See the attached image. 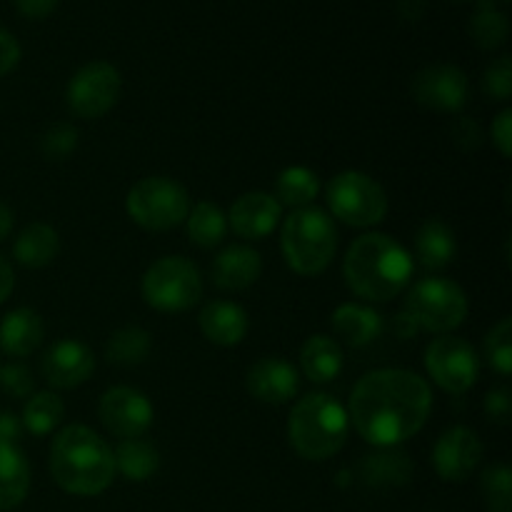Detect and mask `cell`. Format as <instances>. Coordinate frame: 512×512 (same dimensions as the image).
Returning <instances> with one entry per match:
<instances>
[{"label": "cell", "instance_id": "obj_1", "mask_svg": "<svg viewBox=\"0 0 512 512\" xmlns=\"http://www.w3.org/2000/svg\"><path fill=\"white\" fill-rule=\"evenodd\" d=\"M430 410L433 393L418 373L383 368L355 383L345 413L365 443L395 448L425 428Z\"/></svg>", "mask_w": 512, "mask_h": 512}, {"label": "cell", "instance_id": "obj_2", "mask_svg": "<svg viewBox=\"0 0 512 512\" xmlns=\"http://www.w3.org/2000/svg\"><path fill=\"white\" fill-rule=\"evenodd\" d=\"M50 475L68 495L95 498L113 485V450L88 425H68L50 445Z\"/></svg>", "mask_w": 512, "mask_h": 512}, {"label": "cell", "instance_id": "obj_3", "mask_svg": "<svg viewBox=\"0 0 512 512\" xmlns=\"http://www.w3.org/2000/svg\"><path fill=\"white\" fill-rule=\"evenodd\" d=\"M343 275L355 295L370 303H385L408 288L413 258L398 240L383 233H368L353 240L345 253Z\"/></svg>", "mask_w": 512, "mask_h": 512}, {"label": "cell", "instance_id": "obj_4", "mask_svg": "<svg viewBox=\"0 0 512 512\" xmlns=\"http://www.w3.org/2000/svg\"><path fill=\"white\" fill-rule=\"evenodd\" d=\"M348 413L335 398L310 393L293 405L288 418V438L295 453L305 460H328L343 450L348 440Z\"/></svg>", "mask_w": 512, "mask_h": 512}, {"label": "cell", "instance_id": "obj_5", "mask_svg": "<svg viewBox=\"0 0 512 512\" xmlns=\"http://www.w3.org/2000/svg\"><path fill=\"white\" fill-rule=\"evenodd\" d=\"M280 248L293 273L305 275V278L320 275L328 268L338 248V230H335L333 218L315 205L293 210L283 223Z\"/></svg>", "mask_w": 512, "mask_h": 512}, {"label": "cell", "instance_id": "obj_6", "mask_svg": "<svg viewBox=\"0 0 512 512\" xmlns=\"http://www.w3.org/2000/svg\"><path fill=\"white\" fill-rule=\"evenodd\" d=\"M125 210L135 225L163 233L185 223L190 213V195L173 178H143L130 188Z\"/></svg>", "mask_w": 512, "mask_h": 512}, {"label": "cell", "instance_id": "obj_7", "mask_svg": "<svg viewBox=\"0 0 512 512\" xmlns=\"http://www.w3.org/2000/svg\"><path fill=\"white\" fill-rule=\"evenodd\" d=\"M143 298L160 313H183L203 298L200 270L180 255L155 260L143 275Z\"/></svg>", "mask_w": 512, "mask_h": 512}, {"label": "cell", "instance_id": "obj_8", "mask_svg": "<svg viewBox=\"0 0 512 512\" xmlns=\"http://www.w3.org/2000/svg\"><path fill=\"white\" fill-rule=\"evenodd\" d=\"M403 313L413 320L418 330L450 333L463 325L465 315H468V298L453 280L425 278L413 285Z\"/></svg>", "mask_w": 512, "mask_h": 512}, {"label": "cell", "instance_id": "obj_9", "mask_svg": "<svg viewBox=\"0 0 512 512\" xmlns=\"http://www.w3.org/2000/svg\"><path fill=\"white\" fill-rule=\"evenodd\" d=\"M325 200L335 218L353 228H370L388 215V195L383 185L358 170L335 175L325 188Z\"/></svg>", "mask_w": 512, "mask_h": 512}, {"label": "cell", "instance_id": "obj_10", "mask_svg": "<svg viewBox=\"0 0 512 512\" xmlns=\"http://www.w3.org/2000/svg\"><path fill=\"white\" fill-rule=\"evenodd\" d=\"M120 90H123V78H120L118 68L105 60H93L70 78L65 103H68L70 113L78 118L95 120L113 110L120 98Z\"/></svg>", "mask_w": 512, "mask_h": 512}, {"label": "cell", "instance_id": "obj_11", "mask_svg": "<svg viewBox=\"0 0 512 512\" xmlns=\"http://www.w3.org/2000/svg\"><path fill=\"white\" fill-rule=\"evenodd\" d=\"M425 368L433 383L445 393L463 395L478 383L480 358L468 340L443 335L425 348Z\"/></svg>", "mask_w": 512, "mask_h": 512}, {"label": "cell", "instance_id": "obj_12", "mask_svg": "<svg viewBox=\"0 0 512 512\" xmlns=\"http://www.w3.org/2000/svg\"><path fill=\"white\" fill-rule=\"evenodd\" d=\"M98 415L105 430L120 440L140 438L153 425V405H150V400L140 390L128 388V385L105 390L98 405Z\"/></svg>", "mask_w": 512, "mask_h": 512}, {"label": "cell", "instance_id": "obj_13", "mask_svg": "<svg viewBox=\"0 0 512 512\" xmlns=\"http://www.w3.org/2000/svg\"><path fill=\"white\" fill-rule=\"evenodd\" d=\"M468 75L450 63H435L413 78V98L440 113H458L468 103Z\"/></svg>", "mask_w": 512, "mask_h": 512}, {"label": "cell", "instance_id": "obj_14", "mask_svg": "<svg viewBox=\"0 0 512 512\" xmlns=\"http://www.w3.org/2000/svg\"><path fill=\"white\" fill-rule=\"evenodd\" d=\"M483 460V443L478 433L465 425L445 430L433 448V468L445 483H463L478 470Z\"/></svg>", "mask_w": 512, "mask_h": 512}, {"label": "cell", "instance_id": "obj_15", "mask_svg": "<svg viewBox=\"0 0 512 512\" xmlns=\"http://www.w3.org/2000/svg\"><path fill=\"white\" fill-rule=\"evenodd\" d=\"M40 370H43V378L48 380L53 388H78V385H83L85 380L93 375L95 355L93 350L85 343H80V340H58L53 348L45 350Z\"/></svg>", "mask_w": 512, "mask_h": 512}, {"label": "cell", "instance_id": "obj_16", "mask_svg": "<svg viewBox=\"0 0 512 512\" xmlns=\"http://www.w3.org/2000/svg\"><path fill=\"white\" fill-rule=\"evenodd\" d=\"M298 370L283 358H263L248 370L245 388L265 405H285L298 393Z\"/></svg>", "mask_w": 512, "mask_h": 512}, {"label": "cell", "instance_id": "obj_17", "mask_svg": "<svg viewBox=\"0 0 512 512\" xmlns=\"http://www.w3.org/2000/svg\"><path fill=\"white\" fill-rule=\"evenodd\" d=\"M283 205L268 193H245L233 203L228 215V223L243 240H263L268 238L280 223Z\"/></svg>", "mask_w": 512, "mask_h": 512}, {"label": "cell", "instance_id": "obj_18", "mask_svg": "<svg viewBox=\"0 0 512 512\" xmlns=\"http://www.w3.org/2000/svg\"><path fill=\"white\" fill-rule=\"evenodd\" d=\"M198 323L205 338L213 345H220V348L240 345L250 328L248 313L240 305L225 303V300H215V303L205 305L198 315Z\"/></svg>", "mask_w": 512, "mask_h": 512}, {"label": "cell", "instance_id": "obj_19", "mask_svg": "<svg viewBox=\"0 0 512 512\" xmlns=\"http://www.w3.org/2000/svg\"><path fill=\"white\" fill-rule=\"evenodd\" d=\"M263 273V260L258 250L248 245H230L215 258L213 283L220 290H245Z\"/></svg>", "mask_w": 512, "mask_h": 512}, {"label": "cell", "instance_id": "obj_20", "mask_svg": "<svg viewBox=\"0 0 512 512\" xmlns=\"http://www.w3.org/2000/svg\"><path fill=\"white\" fill-rule=\"evenodd\" d=\"M43 335V318L33 308H15L0 320V348L13 358H25L38 350Z\"/></svg>", "mask_w": 512, "mask_h": 512}, {"label": "cell", "instance_id": "obj_21", "mask_svg": "<svg viewBox=\"0 0 512 512\" xmlns=\"http://www.w3.org/2000/svg\"><path fill=\"white\" fill-rule=\"evenodd\" d=\"M333 330L343 343L363 348L383 333V315L368 305L345 303L333 313Z\"/></svg>", "mask_w": 512, "mask_h": 512}, {"label": "cell", "instance_id": "obj_22", "mask_svg": "<svg viewBox=\"0 0 512 512\" xmlns=\"http://www.w3.org/2000/svg\"><path fill=\"white\" fill-rule=\"evenodd\" d=\"M300 368L313 383H333L343 370V348L328 335H313L300 350Z\"/></svg>", "mask_w": 512, "mask_h": 512}, {"label": "cell", "instance_id": "obj_23", "mask_svg": "<svg viewBox=\"0 0 512 512\" xmlns=\"http://www.w3.org/2000/svg\"><path fill=\"white\" fill-rule=\"evenodd\" d=\"M458 253L455 233L438 218L425 220L415 233V255L428 270H443L450 265Z\"/></svg>", "mask_w": 512, "mask_h": 512}, {"label": "cell", "instance_id": "obj_24", "mask_svg": "<svg viewBox=\"0 0 512 512\" xmlns=\"http://www.w3.org/2000/svg\"><path fill=\"white\" fill-rule=\"evenodd\" d=\"M60 253V238L55 228L45 223H30L23 233L15 238L13 255L23 268H45L53 263Z\"/></svg>", "mask_w": 512, "mask_h": 512}, {"label": "cell", "instance_id": "obj_25", "mask_svg": "<svg viewBox=\"0 0 512 512\" xmlns=\"http://www.w3.org/2000/svg\"><path fill=\"white\" fill-rule=\"evenodd\" d=\"M30 463L20 448H0V510H13L28 498Z\"/></svg>", "mask_w": 512, "mask_h": 512}, {"label": "cell", "instance_id": "obj_26", "mask_svg": "<svg viewBox=\"0 0 512 512\" xmlns=\"http://www.w3.org/2000/svg\"><path fill=\"white\" fill-rule=\"evenodd\" d=\"M115 473H123V478L133 480V483H143V480L153 478L160 468V453L155 445L145 443L140 438L120 440V445L113 453Z\"/></svg>", "mask_w": 512, "mask_h": 512}, {"label": "cell", "instance_id": "obj_27", "mask_svg": "<svg viewBox=\"0 0 512 512\" xmlns=\"http://www.w3.org/2000/svg\"><path fill=\"white\" fill-rule=\"evenodd\" d=\"M320 193L318 175L303 165H290L275 180V200L288 208H308Z\"/></svg>", "mask_w": 512, "mask_h": 512}, {"label": "cell", "instance_id": "obj_28", "mask_svg": "<svg viewBox=\"0 0 512 512\" xmlns=\"http://www.w3.org/2000/svg\"><path fill=\"white\" fill-rule=\"evenodd\" d=\"M410 473H413V465L408 455L398 450L370 453L360 463V478L368 485H403L408 483Z\"/></svg>", "mask_w": 512, "mask_h": 512}, {"label": "cell", "instance_id": "obj_29", "mask_svg": "<svg viewBox=\"0 0 512 512\" xmlns=\"http://www.w3.org/2000/svg\"><path fill=\"white\" fill-rule=\"evenodd\" d=\"M185 223H188L190 243L200 245V248H215V245L223 243L225 233H228L225 213L215 203H208V200L195 205L188 218H185Z\"/></svg>", "mask_w": 512, "mask_h": 512}, {"label": "cell", "instance_id": "obj_30", "mask_svg": "<svg viewBox=\"0 0 512 512\" xmlns=\"http://www.w3.org/2000/svg\"><path fill=\"white\" fill-rule=\"evenodd\" d=\"M150 348H153V338H150L148 330L128 325V328H120L110 335L105 355L115 365H140L150 355Z\"/></svg>", "mask_w": 512, "mask_h": 512}, {"label": "cell", "instance_id": "obj_31", "mask_svg": "<svg viewBox=\"0 0 512 512\" xmlns=\"http://www.w3.org/2000/svg\"><path fill=\"white\" fill-rule=\"evenodd\" d=\"M63 415H65V405L58 395L35 393V395H30L28 403H25L20 423H23V428L28 430V433L43 438V435L53 433V430L58 428L60 420H63Z\"/></svg>", "mask_w": 512, "mask_h": 512}, {"label": "cell", "instance_id": "obj_32", "mask_svg": "<svg viewBox=\"0 0 512 512\" xmlns=\"http://www.w3.org/2000/svg\"><path fill=\"white\" fill-rule=\"evenodd\" d=\"M510 23L503 10L498 8H478V13L470 20V38L483 50H495L508 40Z\"/></svg>", "mask_w": 512, "mask_h": 512}, {"label": "cell", "instance_id": "obj_33", "mask_svg": "<svg viewBox=\"0 0 512 512\" xmlns=\"http://www.w3.org/2000/svg\"><path fill=\"white\" fill-rule=\"evenodd\" d=\"M485 355L488 363L498 370L500 375L512 373V320L503 318L485 338Z\"/></svg>", "mask_w": 512, "mask_h": 512}, {"label": "cell", "instance_id": "obj_34", "mask_svg": "<svg viewBox=\"0 0 512 512\" xmlns=\"http://www.w3.org/2000/svg\"><path fill=\"white\" fill-rule=\"evenodd\" d=\"M485 503L493 512H510L512 505V473L508 465H493L483 473Z\"/></svg>", "mask_w": 512, "mask_h": 512}, {"label": "cell", "instance_id": "obj_35", "mask_svg": "<svg viewBox=\"0 0 512 512\" xmlns=\"http://www.w3.org/2000/svg\"><path fill=\"white\" fill-rule=\"evenodd\" d=\"M43 155L50 160H65L75 148H78V130L68 123H58L43 135L40 140Z\"/></svg>", "mask_w": 512, "mask_h": 512}, {"label": "cell", "instance_id": "obj_36", "mask_svg": "<svg viewBox=\"0 0 512 512\" xmlns=\"http://www.w3.org/2000/svg\"><path fill=\"white\" fill-rule=\"evenodd\" d=\"M485 93L493 100H508L512 95V60L510 55H500L488 65L483 78Z\"/></svg>", "mask_w": 512, "mask_h": 512}, {"label": "cell", "instance_id": "obj_37", "mask_svg": "<svg viewBox=\"0 0 512 512\" xmlns=\"http://www.w3.org/2000/svg\"><path fill=\"white\" fill-rule=\"evenodd\" d=\"M0 388L13 398H30L33 395V375L20 363L0 365Z\"/></svg>", "mask_w": 512, "mask_h": 512}, {"label": "cell", "instance_id": "obj_38", "mask_svg": "<svg viewBox=\"0 0 512 512\" xmlns=\"http://www.w3.org/2000/svg\"><path fill=\"white\" fill-rule=\"evenodd\" d=\"M485 415H488L493 423L505 425L512 415V398L508 388H495L490 390L488 398H485Z\"/></svg>", "mask_w": 512, "mask_h": 512}, {"label": "cell", "instance_id": "obj_39", "mask_svg": "<svg viewBox=\"0 0 512 512\" xmlns=\"http://www.w3.org/2000/svg\"><path fill=\"white\" fill-rule=\"evenodd\" d=\"M493 143L498 145L503 158H510L512 155V110L510 108H505L503 113L493 120Z\"/></svg>", "mask_w": 512, "mask_h": 512}, {"label": "cell", "instance_id": "obj_40", "mask_svg": "<svg viewBox=\"0 0 512 512\" xmlns=\"http://www.w3.org/2000/svg\"><path fill=\"white\" fill-rule=\"evenodd\" d=\"M20 63V43L13 33L0 28V78L8 75Z\"/></svg>", "mask_w": 512, "mask_h": 512}, {"label": "cell", "instance_id": "obj_41", "mask_svg": "<svg viewBox=\"0 0 512 512\" xmlns=\"http://www.w3.org/2000/svg\"><path fill=\"white\" fill-rule=\"evenodd\" d=\"M23 423L10 410H0V448H18L23 438Z\"/></svg>", "mask_w": 512, "mask_h": 512}, {"label": "cell", "instance_id": "obj_42", "mask_svg": "<svg viewBox=\"0 0 512 512\" xmlns=\"http://www.w3.org/2000/svg\"><path fill=\"white\" fill-rule=\"evenodd\" d=\"M20 15L30 20H43L58 8V0H13Z\"/></svg>", "mask_w": 512, "mask_h": 512}, {"label": "cell", "instance_id": "obj_43", "mask_svg": "<svg viewBox=\"0 0 512 512\" xmlns=\"http://www.w3.org/2000/svg\"><path fill=\"white\" fill-rule=\"evenodd\" d=\"M453 140L460 145L463 150H475L480 145V128L478 123L473 120H460L458 125L453 128Z\"/></svg>", "mask_w": 512, "mask_h": 512}, {"label": "cell", "instance_id": "obj_44", "mask_svg": "<svg viewBox=\"0 0 512 512\" xmlns=\"http://www.w3.org/2000/svg\"><path fill=\"white\" fill-rule=\"evenodd\" d=\"M15 288V275H13V265L0 255V305L10 298Z\"/></svg>", "mask_w": 512, "mask_h": 512}, {"label": "cell", "instance_id": "obj_45", "mask_svg": "<svg viewBox=\"0 0 512 512\" xmlns=\"http://www.w3.org/2000/svg\"><path fill=\"white\" fill-rule=\"evenodd\" d=\"M398 13L405 20H418L425 13V0H400Z\"/></svg>", "mask_w": 512, "mask_h": 512}, {"label": "cell", "instance_id": "obj_46", "mask_svg": "<svg viewBox=\"0 0 512 512\" xmlns=\"http://www.w3.org/2000/svg\"><path fill=\"white\" fill-rule=\"evenodd\" d=\"M13 210H10V205H5L3 200H0V243H3L5 238L10 235V230H13Z\"/></svg>", "mask_w": 512, "mask_h": 512}, {"label": "cell", "instance_id": "obj_47", "mask_svg": "<svg viewBox=\"0 0 512 512\" xmlns=\"http://www.w3.org/2000/svg\"><path fill=\"white\" fill-rule=\"evenodd\" d=\"M395 330H398L400 338H413V335L418 333V328H415V323H413V320H410L405 313H400L398 320H395Z\"/></svg>", "mask_w": 512, "mask_h": 512}]
</instances>
